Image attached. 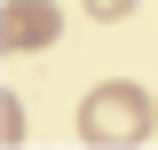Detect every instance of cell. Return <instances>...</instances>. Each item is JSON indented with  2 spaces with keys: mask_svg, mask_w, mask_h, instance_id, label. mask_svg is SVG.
<instances>
[{
  "mask_svg": "<svg viewBox=\"0 0 158 150\" xmlns=\"http://www.w3.org/2000/svg\"><path fill=\"white\" fill-rule=\"evenodd\" d=\"M150 127H158V87L142 79H95L79 95V142L95 150H135Z\"/></svg>",
  "mask_w": 158,
  "mask_h": 150,
  "instance_id": "cell-1",
  "label": "cell"
},
{
  "mask_svg": "<svg viewBox=\"0 0 158 150\" xmlns=\"http://www.w3.org/2000/svg\"><path fill=\"white\" fill-rule=\"evenodd\" d=\"M63 40V8L56 0H8L0 8V48L8 56H40V48H56Z\"/></svg>",
  "mask_w": 158,
  "mask_h": 150,
  "instance_id": "cell-2",
  "label": "cell"
},
{
  "mask_svg": "<svg viewBox=\"0 0 158 150\" xmlns=\"http://www.w3.org/2000/svg\"><path fill=\"white\" fill-rule=\"evenodd\" d=\"M79 16H95V24H118V16H135V0H79Z\"/></svg>",
  "mask_w": 158,
  "mask_h": 150,
  "instance_id": "cell-3",
  "label": "cell"
},
{
  "mask_svg": "<svg viewBox=\"0 0 158 150\" xmlns=\"http://www.w3.org/2000/svg\"><path fill=\"white\" fill-rule=\"evenodd\" d=\"M0 134H8V142H24V103H16V95L0 103Z\"/></svg>",
  "mask_w": 158,
  "mask_h": 150,
  "instance_id": "cell-4",
  "label": "cell"
}]
</instances>
